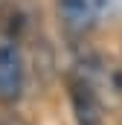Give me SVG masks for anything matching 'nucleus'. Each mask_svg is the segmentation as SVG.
Segmentation results:
<instances>
[{
  "mask_svg": "<svg viewBox=\"0 0 122 125\" xmlns=\"http://www.w3.org/2000/svg\"><path fill=\"white\" fill-rule=\"evenodd\" d=\"M67 90H70V105H73L79 125H105V111H102L99 93L84 76H70Z\"/></svg>",
  "mask_w": 122,
  "mask_h": 125,
  "instance_id": "f257e3e1",
  "label": "nucleus"
},
{
  "mask_svg": "<svg viewBox=\"0 0 122 125\" xmlns=\"http://www.w3.org/2000/svg\"><path fill=\"white\" fill-rule=\"evenodd\" d=\"M23 93V61L15 44L0 41V102H15Z\"/></svg>",
  "mask_w": 122,
  "mask_h": 125,
  "instance_id": "f03ea898",
  "label": "nucleus"
},
{
  "mask_svg": "<svg viewBox=\"0 0 122 125\" xmlns=\"http://www.w3.org/2000/svg\"><path fill=\"white\" fill-rule=\"evenodd\" d=\"M61 26L70 38H84L96 26V0H55Z\"/></svg>",
  "mask_w": 122,
  "mask_h": 125,
  "instance_id": "7ed1b4c3",
  "label": "nucleus"
},
{
  "mask_svg": "<svg viewBox=\"0 0 122 125\" xmlns=\"http://www.w3.org/2000/svg\"><path fill=\"white\" fill-rule=\"evenodd\" d=\"M0 125H29L23 116H18V114H3L0 116Z\"/></svg>",
  "mask_w": 122,
  "mask_h": 125,
  "instance_id": "20e7f679",
  "label": "nucleus"
}]
</instances>
